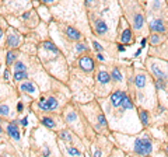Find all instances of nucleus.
<instances>
[{
    "mask_svg": "<svg viewBox=\"0 0 168 157\" xmlns=\"http://www.w3.org/2000/svg\"><path fill=\"white\" fill-rule=\"evenodd\" d=\"M151 142L148 137H143V139H137L136 145H135V152L137 154H150L151 153Z\"/></svg>",
    "mask_w": 168,
    "mask_h": 157,
    "instance_id": "1",
    "label": "nucleus"
},
{
    "mask_svg": "<svg viewBox=\"0 0 168 157\" xmlns=\"http://www.w3.org/2000/svg\"><path fill=\"white\" fill-rule=\"evenodd\" d=\"M58 107V101L55 100V98H41V101H39V108L43 109V111H49V109H55Z\"/></svg>",
    "mask_w": 168,
    "mask_h": 157,
    "instance_id": "2",
    "label": "nucleus"
},
{
    "mask_svg": "<svg viewBox=\"0 0 168 157\" xmlns=\"http://www.w3.org/2000/svg\"><path fill=\"white\" fill-rule=\"evenodd\" d=\"M80 67H81L83 70H85V72H90V70H93V69H94V62H93L91 58H88V56H84V58L80 59Z\"/></svg>",
    "mask_w": 168,
    "mask_h": 157,
    "instance_id": "3",
    "label": "nucleus"
},
{
    "mask_svg": "<svg viewBox=\"0 0 168 157\" xmlns=\"http://www.w3.org/2000/svg\"><path fill=\"white\" fill-rule=\"evenodd\" d=\"M123 97H125V93L123 91H115L112 96H111V103H112V105L114 107H121V103L122 100H123Z\"/></svg>",
    "mask_w": 168,
    "mask_h": 157,
    "instance_id": "4",
    "label": "nucleus"
},
{
    "mask_svg": "<svg viewBox=\"0 0 168 157\" xmlns=\"http://www.w3.org/2000/svg\"><path fill=\"white\" fill-rule=\"evenodd\" d=\"M150 28L154 33H164L165 31L163 20H153V21H150Z\"/></svg>",
    "mask_w": 168,
    "mask_h": 157,
    "instance_id": "5",
    "label": "nucleus"
},
{
    "mask_svg": "<svg viewBox=\"0 0 168 157\" xmlns=\"http://www.w3.org/2000/svg\"><path fill=\"white\" fill-rule=\"evenodd\" d=\"M94 25H95V33L100 34V35H102V34H105L108 31V27H106L105 21H102V20H97L94 22Z\"/></svg>",
    "mask_w": 168,
    "mask_h": 157,
    "instance_id": "6",
    "label": "nucleus"
},
{
    "mask_svg": "<svg viewBox=\"0 0 168 157\" xmlns=\"http://www.w3.org/2000/svg\"><path fill=\"white\" fill-rule=\"evenodd\" d=\"M7 132H9V135H10L13 139H16V140L20 139V132H18V128H17L16 124L9 125V126H7Z\"/></svg>",
    "mask_w": 168,
    "mask_h": 157,
    "instance_id": "7",
    "label": "nucleus"
},
{
    "mask_svg": "<svg viewBox=\"0 0 168 157\" xmlns=\"http://www.w3.org/2000/svg\"><path fill=\"white\" fill-rule=\"evenodd\" d=\"M66 34H67L69 38L74 39V41L80 39V37H81V34H80L77 30H74V28H72V27H67V28H66Z\"/></svg>",
    "mask_w": 168,
    "mask_h": 157,
    "instance_id": "8",
    "label": "nucleus"
},
{
    "mask_svg": "<svg viewBox=\"0 0 168 157\" xmlns=\"http://www.w3.org/2000/svg\"><path fill=\"white\" fill-rule=\"evenodd\" d=\"M97 79H98V81H100V83H102V84H106V83L111 80V75H108L106 72L102 70V72H100V73H98V77H97Z\"/></svg>",
    "mask_w": 168,
    "mask_h": 157,
    "instance_id": "9",
    "label": "nucleus"
},
{
    "mask_svg": "<svg viewBox=\"0 0 168 157\" xmlns=\"http://www.w3.org/2000/svg\"><path fill=\"white\" fill-rule=\"evenodd\" d=\"M132 107H133V103H132V100L127 96H125L123 97V100H122V103H121V108L123 109H130Z\"/></svg>",
    "mask_w": 168,
    "mask_h": 157,
    "instance_id": "10",
    "label": "nucleus"
},
{
    "mask_svg": "<svg viewBox=\"0 0 168 157\" xmlns=\"http://www.w3.org/2000/svg\"><path fill=\"white\" fill-rule=\"evenodd\" d=\"M135 83H136V87H137V88H143V87L146 86V77L143 76V75H139V76L136 77Z\"/></svg>",
    "mask_w": 168,
    "mask_h": 157,
    "instance_id": "11",
    "label": "nucleus"
},
{
    "mask_svg": "<svg viewBox=\"0 0 168 157\" xmlns=\"http://www.w3.org/2000/svg\"><path fill=\"white\" fill-rule=\"evenodd\" d=\"M21 90L27 93H34L35 91V86L32 83H24V84H21Z\"/></svg>",
    "mask_w": 168,
    "mask_h": 157,
    "instance_id": "12",
    "label": "nucleus"
},
{
    "mask_svg": "<svg viewBox=\"0 0 168 157\" xmlns=\"http://www.w3.org/2000/svg\"><path fill=\"white\" fill-rule=\"evenodd\" d=\"M139 116H140V121H142L143 125L148 124V114H147V111H144V109L139 111Z\"/></svg>",
    "mask_w": 168,
    "mask_h": 157,
    "instance_id": "13",
    "label": "nucleus"
},
{
    "mask_svg": "<svg viewBox=\"0 0 168 157\" xmlns=\"http://www.w3.org/2000/svg\"><path fill=\"white\" fill-rule=\"evenodd\" d=\"M130 39H132V31H130V30H125L123 34H122V42L127 43Z\"/></svg>",
    "mask_w": 168,
    "mask_h": 157,
    "instance_id": "14",
    "label": "nucleus"
},
{
    "mask_svg": "<svg viewBox=\"0 0 168 157\" xmlns=\"http://www.w3.org/2000/svg\"><path fill=\"white\" fill-rule=\"evenodd\" d=\"M27 77H28L27 72H16V73H14V79H16L17 81L24 80V79H27Z\"/></svg>",
    "mask_w": 168,
    "mask_h": 157,
    "instance_id": "15",
    "label": "nucleus"
},
{
    "mask_svg": "<svg viewBox=\"0 0 168 157\" xmlns=\"http://www.w3.org/2000/svg\"><path fill=\"white\" fill-rule=\"evenodd\" d=\"M7 43H9L10 46H17V45H18V37H16V35H10L9 39H7Z\"/></svg>",
    "mask_w": 168,
    "mask_h": 157,
    "instance_id": "16",
    "label": "nucleus"
},
{
    "mask_svg": "<svg viewBox=\"0 0 168 157\" xmlns=\"http://www.w3.org/2000/svg\"><path fill=\"white\" fill-rule=\"evenodd\" d=\"M16 59H17V54L13 52V51H10V52L7 54V65H11Z\"/></svg>",
    "mask_w": 168,
    "mask_h": 157,
    "instance_id": "17",
    "label": "nucleus"
},
{
    "mask_svg": "<svg viewBox=\"0 0 168 157\" xmlns=\"http://www.w3.org/2000/svg\"><path fill=\"white\" fill-rule=\"evenodd\" d=\"M135 27L136 28H142L143 27V17L140 16V14H137V16L135 17Z\"/></svg>",
    "mask_w": 168,
    "mask_h": 157,
    "instance_id": "18",
    "label": "nucleus"
},
{
    "mask_svg": "<svg viewBox=\"0 0 168 157\" xmlns=\"http://www.w3.org/2000/svg\"><path fill=\"white\" fill-rule=\"evenodd\" d=\"M14 70L16 72H27V67L22 62H17L16 65H14Z\"/></svg>",
    "mask_w": 168,
    "mask_h": 157,
    "instance_id": "19",
    "label": "nucleus"
},
{
    "mask_svg": "<svg viewBox=\"0 0 168 157\" xmlns=\"http://www.w3.org/2000/svg\"><path fill=\"white\" fill-rule=\"evenodd\" d=\"M111 77H112L114 80H116V81H121L122 80V75H121V72L118 70V69H114V72H112Z\"/></svg>",
    "mask_w": 168,
    "mask_h": 157,
    "instance_id": "20",
    "label": "nucleus"
},
{
    "mask_svg": "<svg viewBox=\"0 0 168 157\" xmlns=\"http://www.w3.org/2000/svg\"><path fill=\"white\" fill-rule=\"evenodd\" d=\"M42 124L45 125V126H48V128H55V122L49 118H43L42 119Z\"/></svg>",
    "mask_w": 168,
    "mask_h": 157,
    "instance_id": "21",
    "label": "nucleus"
},
{
    "mask_svg": "<svg viewBox=\"0 0 168 157\" xmlns=\"http://www.w3.org/2000/svg\"><path fill=\"white\" fill-rule=\"evenodd\" d=\"M153 72L156 73V76L158 77V79H164V73L160 69H158V66H156V65H153Z\"/></svg>",
    "mask_w": 168,
    "mask_h": 157,
    "instance_id": "22",
    "label": "nucleus"
},
{
    "mask_svg": "<svg viewBox=\"0 0 168 157\" xmlns=\"http://www.w3.org/2000/svg\"><path fill=\"white\" fill-rule=\"evenodd\" d=\"M43 46H45L46 49H49V51H52V52H58V48H56L52 42H45L43 43Z\"/></svg>",
    "mask_w": 168,
    "mask_h": 157,
    "instance_id": "23",
    "label": "nucleus"
},
{
    "mask_svg": "<svg viewBox=\"0 0 168 157\" xmlns=\"http://www.w3.org/2000/svg\"><path fill=\"white\" fill-rule=\"evenodd\" d=\"M67 152H69V154H72V156H81V153H80L77 149H74V147H69Z\"/></svg>",
    "mask_w": 168,
    "mask_h": 157,
    "instance_id": "24",
    "label": "nucleus"
},
{
    "mask_svg": "<svg viewBox=\"0 0 168 157\" xmlns=\"http://www.w3.org/2000/svg\"><path fill=\"white\" fill-rule=\"evenodd\" d=\"M60 137H62V139H64V140H70V139H72V136L69 135V132H66V130L60 132Z\"/></svg>",
    "mask_w": 168,
    "mask_h": 157,
    "instance_id": "25",
    "label": "nucleus"
},
{
    "mask_svg": "<svg viewBox=\"0 0 168 157\" xmlns=\"http://www.w3.org/2000/svg\"><path fill=\"white\" fill-rule=\"evenodd\" d=\"M156 84H157V87L160 88V90H163V88H165V83L163 81V79H158Z\"/></svg>",
    "mask_w": 168,
    "mask_h": 157,
    "instance_id": "26",
    "label": "nucleus"
},
{
    "mask_svg": "<svg viewBox=\"0 0 168 157\" xmlns=\"http://www.w3.org/2000/svg\"><path fill=\"white\" fill-rule=\"evenodd\" d=\"M0 114H1V115H7V114H9V108L4 107V105H3V107H0Z\"/></svg>",
    "mask_w": 168,
    "mask_h": 157,
    "instance_id": "27",
    "label": "nucleus"
},
{
    "mask_svg": "<svg viewBox=\"0 0 168 157\" xmlns=\"http://www.w3.org/2000/svg\"><path fill=\"white\" fill-rule=\"evenodd\" d=\"M158 42H160V37H157V35H153V37H151V43L157 45Z\"/></svg>",
    "mask_w": 168,
    "mask_h": 157,
    "instance_id": "28",
    "label": "nucleus"
},
{
    "mask_svg": "<svg viewBox=\"0 0 168 157\" xmlns=\"http://www.w3.org/2000/svg\"><path fill=\"white\" fill-rule=\"evenodd\" d=\"M93 45H94V48L97 49L98 52H101V51H102V46H101V45H100V43H98V42H94V43H93Z\"/></svg>",
    "mask_w": 168,
    "mask_h": 157,
    "instance_id": "29",
    "label": "nucleus"
},
{
    "mask_svg": "<svg viewBox=\"0 0 168 157\" xmlns=\"http://www.w3.org/2000/svg\"><path fill=\"white\" fill-rule=\"evenodd\" d=\"M98 119H100V124L101 125H106V121H105L104 115H100V116H98Z\"/></svg>",
    "mask_w": 168,
    "mask_h": 157,
    "instance_id": "30",
    "label": "nucleus"
},
{
    "mask_svg": "<svg viewBox=\"0 0 168 157\" xmlns=\"http://www.w3.org/2000/svg\"><path fill=\"white\" fill-rule=\"evenodd\" d=\"M85 45H83V43H77V51H85Z\"/></svg>",
    "mask_w": 168,
    "mask_h": 157,
    "instance_id": "31",
    "label": "nucleus"
},
{
    "mask_svg": "<svg viewBox=\"0 0 168 157\" xmlns=\"http://www.w3.org/2000/svg\"><path fill=\"white\" fill-rule=\"evenodd\" d=\"M27 121H28V119H27V118H24V119H22V121H21V124L24 125V126H27V124H28Z\"/></svg>",
    "mask_w": 168,
    "mask_h": 157,
    "instance_id": "32",
    "label": "nucleus"
},
{
    "mask_svg": "<svg viewBox=\"0 0 168 157\" xmlns=\"http://www.w3.org/2000/svg\"><path fill=\"white\" fill-rule=\"evenodd\" d=\"M97 58H98V59H100V60H104V56H102V55H101V54H98V56H97Z\"/></svg>",
    "mask_w": 168,
    "mask_h": 157,
    "instance_id": "33",
    "label": "nucleus"
},
{
    "mask_svg": "<svg viewBox=\"0 0 168 157\" xmlns=\"http://www.w3.org/2000/svg\"><path fill=\"white\" fill-rule=\"evenodd\" d=\"M4 77H6V79H9V72H7V70L4 72Z\"/></svg>",
    "mask_w": 168,
    "mask_h": 157,
    "instance_id": "34",
    "label": "nucleus"
},
{
    "mask_svg": "<svg viewBox=\"0 0 168 157\" xmlns=\"http://www.w3.org/2000/svg\"><path fill=\"white\" fill-rule=\"evenodd\" d=\"M118 49H119V51H123L125 48H123V45H119V46H118Z\"/></svg>",
    "mask_w": 168,
    "mask_h": 157,
    "instance_id": "35",
    "label": "nucleus"
},
{
    "mask_svg": "<svg viewBox=\"0 0 168 157\" xmlns=\"http://www.w3.org/2000/svg\"><path fill=\"white\" fill-rule=\"evenodd\" d=\"M1 37H3V30L0 28V38H1Z\"/></svg>",
    "mask_w": 168,
    "mask_h": 157,
    "instance_id": "36",
    "label": "nucleus"
},
{
    "mask_svg": "<svg viewBox=\"0 0 168 157\" xmlns=\"http://www.w3.org/2000/svg\"><path fill=\"white\" fill-rule=\"evenodd\" d=\"M85 3H87V4H90V3H91V0H85Z\"/></svg>",
    "mask_w": 168,
    "mask_h": 157,
    "instance_id": "37",
    "label": "nucleus"
},
{
    "mask_svg": "<svg viewBox=\"0 0 168 157\" xmlns=\"http://www.w3.org/2000/svg\"><path fill=\"white\" fill-rule=\"evenodd\" d=\"M43 1H52V0H43Z\"/></svg>",
    "mask_w": 168,
    "mask_h": 157,
    "instance_id": "38",
    "label": "nucleus"
},
{
    "mask_svg": "<svg viewBox=\"0 0 168 157\" xmlns=\"http://www.w3.org/2000/svg\"><path fill=\"white\" fill-rule=\"evenodd\" d=\"M167 152H168V146H167Z\"/></svg>",
    "mask_w": 168,
    "mask_h": 157,
    "instance_id": "39",
    "label": "nucleus"
},
{
    "mask_svg": "<svg viewBox=\"0 0 168 157\" xmlns=\"http://www.w3.org/2000/svg\"><path fill=\"white\" fill-rule=\"evenodd\" d=\"M0 132H1V128H0Z\"/></svg>",
    "mask_w": 168,
    "mask_h": 157,
    "instance_id": "40",
    "label": "nucleus"
}]
</instances>
